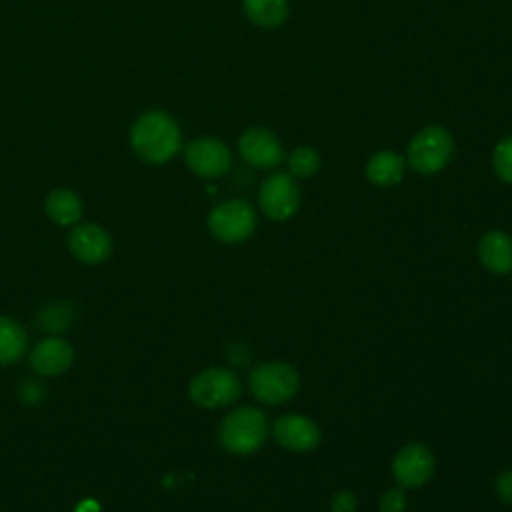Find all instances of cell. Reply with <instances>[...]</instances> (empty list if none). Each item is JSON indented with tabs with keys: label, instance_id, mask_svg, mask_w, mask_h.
I'll list each match as a JSON object with an SVG mask.
<instances>
[{
	"label": "cell",
	"instance_id": "obj_1",
	"mask_svg": "<svg viewBox=\"0 0 512 512\" xmlns=\"http://www.w3.org/2000/svg\"><path fill=\"white\" fill-rule=\"evenodd\" d=\"M130 144L142 160L150 164H164L178 154L182 136L176 120L170 114L150 110L132 124Z\"/></svg>",
	"mask_w": 512,
	"mask_h": 512
},
{
	"label": "cell",
	"instance_id": "obj_2",
	"mask_svg": "<svg viewBox=\"0 0 512 512\" xmlns=\"http://www.w3.org/2000/svg\"><path fill=\"white\" fill-rule=\"evenodd\" d=\"M266 432L268 420L262 410L254 406H238L220 422L218 440L226 452L248 456L264 444Z\"/></svg>",
	"mask_w": 512,
	"mask_h": 512
},
{
	"label": "cell",
	"instance_id": "obj_3",
	"mask_svg": "<svg viewBox=\"0 0 512 512\" xmlns=\"http://www.w3.org/2000/svg\"><path fill=\"white\" fill-rule=\"evenodd\" d=\"M248 388L258 402L284 404L296 396L300 388V376L290 364L266 362L250 372Z\"/></svg>",
	"mask_w": 512,
	"mask_h": 512
},
{
	"label": "cell",
	"instance_id": "obj_4",
	"mask_svg": "<svg viewBox=\"0 0 512 512\" xmlns=\"http://www.w3.org/2000/svg\"><path fill=\"white\" fill-rule=\"evenodd\" d=\"M242 394L240 378L226 368H206L188 384L190 400L200 408H224Z\"/></svg>",
	"mask_w": 512,
	"mask_h": 512
},
{
	"label": "cell",
	"instance_id": "obj_5",
	"mask_svg": "<svg viewBox=\"0 0 512 512\" xmlns=\"http://www.w3.org/2000/svg\"><path fill=\"white\" fill-rule=\"evenodd\" d=\"M452 152V136L440 126H428L408 144V164L418 174H436L448 164Z\"/></svg>",
	"mask_w": 512,
	"mask_h": 512
},
{
	"label": "cell",
	"instance_id": "obj_6",
	"mask_svg": "<svg viewBox=\"0 0 512 512\" xmlns=\"http://www.w3.org/2000/svg\"><path fill=\"white\" fill-rule=\"evenodd\" d=\"M208 228L220 242H242L256 228V212L246 200H226L208 214Z\"/></svg>",
	"mask_w": 512,
	"mask_h": 512
},
{
	"label": "cell",
	"instance_id": "obj_7",
	"mask_svg": "<svg viewBox=\"0 0 512 512\" xmlns=\"http://www.w3.org/2000/svg\"><path fill=\"white\" fill-rule=\"evenodd\" d=\"M258 204L270 220H288L300 206V188L292 174H270L258 192Z\"/></svg>",
	"mask_w": 512,
	"mask_h": 512
},
{
	"label": "cell",
	"instance_id": "obj_8",
	"mask_svg": "<svg viewBox=\"0 0 512 512\" xmlns=\"http://www.w3.org/2000/svg\"><path fill=\"white\" fill-rule=\"evenodd\" d=\"M184 158L188 168L200 178H218L226 174L232 164L228 146L222 140L210 136L192 140L184 150Z\"/></svg>",
	"mask_w": 512,
	"mask_h": 512
},
{
	"label": "cell",
	"instance_id": "obj_9",
	"mask_svg": "<svg viewBox=\"0 0 512 512\" xmlns=\"http://www.w3.org/2000/svg\"><path fill=\"white\" fill-rule=\"evenodd\" d=\"M434 474V456L424 444L402 446L392 460V476L402 488H418Z\"/></svg>",
	"mask_w": 512,
	"mask_h": 512
},
{
	"label": "cell",
	"instance_id": "obj_10",
	"mask_svg": "<svg viewBox=\"0 0 512 512\" xmlns=\"http://www.w3.org/2000/svg\"><path fill=\"white\" fill-rule=\"evenodd\" d=\"M274 440L290 452H310L320 444V428L302 414H284L272 424Z\"/></svg>",
	"mask_w": 512,
	"mask_h": 512
},
{
	"label": "cell",
	"instance_id": "obj_11",
	"mask_svg": "<svg viewBox=\"0 0 512 512\" xmlns=\"http://www.w3.org/2000/svg\"><path fill=\"white\" fill-rule=\"evenodd\" d=\"M240 156L254 168H276L284 160V148L280 140L266 128H248L238 142Z\"/></svg>",
	"mask_w": 512,
	"mask_h": 512
},
{
	"label": "cell",
	"instance_id": "obj_12",
	"mask_svg": "<svg viewBox=\"0 0 512 512\" xmlns=\"http://www.w3.org/2000/svg\"><path fill=\"white\" fill-rule=\"evenodd\" d=\"M68 248L84 264H100L112 252V240L102 226L78 224L68 236Z\"/></svg>",
	"mask_w": 512,
	"mask_h": 512
},
{
	"label": "cell",
	"instance_id": "obj_13",
	"mask_svg": "<svg viewBox=\"0 0 512 512\" xmlns=\"http://www.w3.org/2000/svg\"><path fill=\"white\" fill-rule=\"evenodd\" d=\"M74 358L72 346L62 338L40 340L30 354V366L42 376H58L70 368Z\"/></svg>",
	"mask_w": 512,
	"mask_h": 512
},
{
	"label": "cell",
	"instance_id": "obj_14",
	"mask_svg": "<svg viewBox=\"0 0 512 512\" xmlns=\"http://www.w3.org/2000/svg\"><path fill=\"white\" fill-rule=\"evenodd\" d=\"M480 264L494 272L506 274L512 270V238L502 230H492L482 236L478 244Z\"/></svg>",
	"mask_w": 512,
	"mask_h": 512
},
{
	"label": "cell",
	"instance_id": "obj_15",
	"mask_svg": "<svg viewBox=\"0 0 512 512\" xmlns=\"http://www.w3.org/2000/svg\"><path fill=\"white\" fill-rule=\"evenodd\" d=\"M406 162L398 152L382 150L370 156L366 162V176L376 186H394L404 176Z\"/></svg>",
	"mask_w": 512,
	"mask_h": 512
},
{
	"label": "cell",
	"instance_id": "obj_16",
	"mask_svg": "<svg viewBox=\"0 0 512 512\" xmlns=\"http://www.w3.org/2000/svg\"><path fill=\"white\" fill-rule=\"evenodd\" d=\"M44 210H46V216H48L54 224L68 226V224H74V222L80 220L82 202H80V198H78L72 190H68V188H58V190H52V192L46 196Z\"/></svg>",
	"mask_w": 512,
	"mask_h": 512
},
{
	"label": "cell",
	"instance_id": "obj_17",
	"mask_svg": "<svg viewBox=\"0 0 512 512\" xmlns=\"http://www.w3.org/2000/svg\"><path fill=\"white\" fill-rule=\"evenodd\" d=\"M26 352V332L24 328L8 318L0 316V366H8L22 358Z\"/></svg>",
	"mask_w": 512,
	"mask_h": 512
},
{
	"label": "cell",
	"instance_id": "obj_18",
	"mask_svg": "<svg viewBox=\"0 0 512 512\" xmlns=\"http://www.w3.org/2000/svg\"><path fill=\"white\" fill-rule=\"evenodd\" d=\"M244 14L262 28L280 26L288 18L286 0H244Z\"/></svg>",
	"mask_w": 512,
	"mask_h": 512
},
{
	"label": "cell",
	"instance_id": "obj_19",
	"mask_svg": "<svg viewBox=\"0 0 512 512\" xmlns=\"http://www.w3.org/2000/svg\"><path fill=\"white\" fill-rule=\"evenodd\" d=\"M74 306L70 302H50L38 310L36 324L44 332H64L74 320Z\"/></svg>",
	"mask_w": 512,
	"mask_h": 512
},
{
	"label": "cell",
	"instance_id": "obj_20",
	"mask_svg": "<svg viewBox=\"0 0 512 512\" xmlns=\"http://www.w3.org/2000/svg\"><path fill=\"white\" fill-rule=\"evenodd\" d=\"M288 168L294 178H310L320 168V156L308 146H300L290 152Z\"/></svg>",
	"mask_w": 512,
	"mask_h": 512
},
{
	"label": "cell",
	"instance_id": "obj_21",
	"mask_svg": "<svg viewBox=\"0 0 512 512\" xmlns=\"http://www.w3.org/2000/svg\"><path fill=\"white\" fill-rule=\"evenodd\" d=\"M492 166L502 182L512 184V136L502 138L492 154Z\"/></svg>",
	"mask_w": 512,
	"mask_h": 512
},
{
	"label": "cell",
	"instance_id": "obj_22",
	"mask_svg": "<svg viewBox=\"0 0 512 512\" xmlns=\"http://www.w3.org/2000/svg\"><path fill=\"white\" fill-rule=\"evenodd\" d=\"M406 494L402 488H388L380 498V512H404Z\"/></svg>",
	"mask_w": 512,
	"mask_h": 512
},
{
	"label": "cell",
	"instance_id": "obj_23",
	"mask_svg": "<svg viewBox=\"0 0 512 512\" xmlns=\"http://www.w3.org/2000/svg\"><path fill=\"white\" fill-rule=\"evenodd\" d=\"M356 508H358V500L350 490L336 492L330 502L332 512H356Z\"/></svg>",
	"mask_w": 512,
	"mask_h": 512
},
{
	"label": "cell",
	"instance_id": "obj_24",
	"mask_svg": "<svg viewBox=\"0 0 512 512\" xmlns=\"http://www.w3.org/2000/svg\"><path fill=\"white\" fill-rule=\"evenodd\" d=\"M496 494L502 502L512 506V470H504L496 478Z\"/></svg>",
	"mask_w": 512,
	"mask_h": 512
},
{
	"label": "cell",
	"instance_id": "obj_25",
	"mask_svg": "<svg viewBox=\"0 0 512 512\" xmlns=\"http://www.w3.org/2000/svg\"><path fill=\"white\" fill-rule=\"evenodd\" d=\"M18 396L26 404H36L42 398V386L36 380H24L18 388Z\"/></svg>",
	"mask_w": 512,
	"mask_h": 512
},
{
	"label": "cell",
	"instance_id": "obj_26",
	"mask_svg": "<svg viewBox=\"0 0 512 512\" xmlns=\"http://www.w3.org/2000/svg\"><path fill=\"white\" fill-rule=\"evenodd\" d=\"M76 512H100V508H98V502H94V500H84V502L78 504Z\"/></svg>",
	"mask_w": 512,
	"mask_h": 512
}]
</instances>
